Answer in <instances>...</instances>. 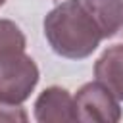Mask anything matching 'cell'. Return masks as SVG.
Segmentation results:
<instances>
[{"label":"cell","mask_w":123,"mask_h":123,"mask_svg":"<svg viewBox=\"0 0 123 123\" xmlns=\"http://www.w3.org/2000/svg\"><path fill=\"white\" fill-rule=\"evenodd\" d=\"M96 79L117 100H123V44L108 48L94 67Z\"/></svg>","instance_id":"obj_5"},{"label":"cell","mask_w":123,"mask_h":123,"mask_svg":"<svg viewBox=\"0 0 123 123\" xmlns=\"http://www.w3.org/2000/svg\"><path fill=\"white\" fill-rule=\"evenodd\" d=\"M73 102L75 115L81 121H117L121 115L115 96L100 83L85 85Z\"/></svg>","instance_id":"obj_3"},{"label":"cell","mask_w":123,"mask_h":123,"mask_svg":"<svg viewBox=\"0 0 123 123\" xmlns=\"http://www.w3.org/2000/svg\"><path fill=\"white\" fill-rule=\"evenodd\" d=\"M123 27V0H67L44 19V35L56 54L86 58L102 38Z\"/></svg>","instance_id":"obj_1"},{"label":"cell","mask_w":123,"mask_h":123,"mask_svg":"<svg viewBox=\"0 0 123 123\" xmlns=\"http://www.w3.org/2000/svg\"><path fill=\"white\" fill-rule=\"evenodd\" d=\"M2 4H4V0H0V6H2Z\"/></svg>","instance_id":"obj_7"},{"label":"cell","mask_w":123,"mask_h":123,"mask_svg":"<svg viewBox=\"0 0 123 123\" xmlns=\"http://www.w3.org/2000/svg\"><path fill=\"white\" fill-rule=\"evenodd\" d=\"M38 81L35 62L25 56V37L12 21L0 19V102H23Z\"/></svg>","instance_id":"obj_2"},{"label":"cell","mask_w":123,"mask_h":123,"mask_svg":"<svg viewBox=\"0 0 123 123\" xmlns=\"http://www.w3.org/2000/svg\"><path fill=\"white\" fill-rule=\"evenodd\" d=\"M38 121H75V102L67 90L52 86L44 90L35 104Z\"/></svg>","instance_id":"obj_4"},{"label":"cell","mask_w":123,"mask_h":123,"mask_svg":"<svg viewBox=\"0 0 123 123\" xmlns=\"http://www.w3.org/2000/svg\"><path fill=\"white\" fill-rule=\"evenodd\" d=\"M27 113L17 104L0 102V121H25Z\"/></svg>","instance_id":"obj_6"}]
</instances>
